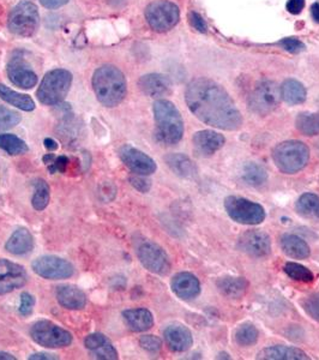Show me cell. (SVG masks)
Masks as SVG:
<instances>
[{
  "instance_id": "cell-1",
  "label": "cell",
  "mask_w": 319,
  "mask_h": 360,
  "mask_svg": "<svg viewBox=\"0 0 319 360\" xmlns=\"http://www.w3.org/2000/svg\"><path fill=\"white\" fill-rule=\"evenodd\" d=\"M188 110L202 123L226 131H235L244 123L228 91L210 78H195L185 90Z\"/></svg>"
},
{
  "instance_id": "cell-2",
  "label": "cell",
  "mask_w": 319,
  "mask_h": 360,
  "mask_svg": "<svg viewBox=\"0 0 319 360\" xmlns=\"http://www.w3.org/2000/svg\"><path fill=\"white\" fill-rule=\"evenodd\" d=\"M91 83L95 96L103 106H118L126 96V78L117 66L106 64L98 68L93 75Z\"/></svg>"
},
{
  "instance_id": "cell-3",
  "label": "cell",
  "mask_w": 319,
  "mask_h": 360,
  "mask_svg": "<svg viewBox=\"0 0 319 360\" xmlns=\"http://www.w3.org/2000/svg\"><path fill=\"white\" fill-rule=\"evenodd\" d=\"M156 124V139L166 146H174L184 136V120L174 103L168 100H157L152 106Z\"/></svg>"
},
{
  "instance_id": "cell-4",
  "label": "cell",
  "mask_w": 319,
  "mask_h": 360,
  "mask_svg": "<svg viewBox=\"0 0 319 360\" xmlns=\"http://www.w3.org/2000/svg\"><path fill=\"white\" fill-rule=\"evenodd\" d=\"M276 167L285 174H295L306 167L310 161V149L300 141L278 143L271 153Z\"/></svg>"
},
{
  "instance_id": "cell-5",
  "label": "cell",
  "mask_w": 319,
  "mask_h": 360,
  "mask_svg": "<svg viewBox=\"0 0 319 360\" xmlns=\"http://www.w3.org/2000/svg\"><path fill=\"white\" fill-rule=\"evenodd\" d=\"M72 86V74L65 69H54L48 71L42 78L37 88L39 101L46 106H56L62 103L69 94Z\"/></svg>"
},
{
  "instance_id": "cell-6",
  "label": "cell",
  "mask_w": 319,
  "mask_h": 360,
  "mask_svg": "<svg viewBox=\"0 0 319 360\" xmlns=\"http://www.w3.org/2000/svg\"><path fill=\"white\" fill-rule=\"evenodd\" d=\"M39 22L40 15L37 5L23 0L8 13V28L17 37H30L37 33Z\"/></svg>"
},
{
  "instance_id": "cell-7",
  "label": "cell",
  "mask_w": 319,
  "mask_h": 360,
  "mask_svg": "<svg viewBox=\"0 0 319 360\" xmlns=\"http://www.w3.org/2000/svg\"><path fill=\"white\" fill-rule=\"evenodd\" d=\"M281 98V89L278 83L271 79H263L251 91L247 105L249 110L254 112V115L264 117L271 115V112L278 108Z\"/></svg>"
},
{
  "instance_id": "cell-8",
  "label": "cell",
  "mask_w": 319,
  "mask_h": 360,
  "mask_svg": "<svg viewBox=\"0 0 319 360\" xmlns=\"http://www.w3.org/2000/svg\"><path fill=\"white\" fill-rule=\"evenodd\" d=\"M136 254L141 264L152 274L164 276L172 269V263L164 248L149 239H141L137 242Z\"/></svg>"
},
{
  "instance_id": "cell-9",
  "label": "cell",
  "mask_w": 319,
  "mask_h": 360,
  "mask_svg": "<svg viewBox=\"0 0 319 360\" xmlns=\"http://www.w3.org/2000/svg\"><path fill=\"white\" fill-rule=\"evenodd\" d=\"M225 209L233 221L242 225H259L266 217V210L262 205L244 197H227L225 200Z\"/></svg>"
},
{
  "instance_id": "cell-10",
  "label": "cell",
  "mask_w": 319,
  "mask_h": 360,
  "mask_svg": "<svg viewBox=\"0 0 319 360\" xmlns=\"http://www.w3.org/2000/svg\"><path fill=\"white\" fill-rule=\"evenodd\" d=\"M145 20L156 33H166L181 20V11L172 1L156 0L145 8Z\"/></svg>"
},
{
  "instance_id": "cell-11",
  "label": "cell",
  "mask_w": 319,
  "mask_h": 360,
  "mask_svg": "<svg viewBox=\"0 0 319 360\" xmlns=\"http://www.w3.org/2000/svg\"><path fill=\"white\" fill-rule=\"evenodd\" d=\"M29 333L34 342L45 348L69 347L74 340L69 330L47 319L35 322Z\"/></svg>"
},
{
  "instance_id": "cell-12",
  "label": "cell",
  "mask_w": 319,
  "mask_h": 360,
  "mask_svg": "<svg viewBox=\"0 0 319 360\" xmlns=\"http://www.w3.org/2000/svg\"><path fill=\"white\" fill-rule=\"evenodd\" d=\"M32 269L46 280H65L74 274L72 263L57 256H41L34 259Z\"/></svg>"
},
{
  "instance_id": "cell-13",
  "label": "cell",
  "mask_w": 319,
  "mask_h": 360,
  "mask_svg": "<svg viewBox=\"0 0 319 360\" xmlns=\"http://www.w3.org/2000/svg\"><path fill=\"white\" fill-rule=\"evenodd\" d=\"M119 158L134 174L148 176L157 169V165L150 156L130 144H124L123 147H120Z\"/></svg>"
},
{
  "instance_id": "cell-14",
  "label": "cell",
  "mask_w": 319,
  "mask_h": 360,
  "mask_svg": "<svg viewBox=\"0 0 319 360\" xmlns=\"http://www.w3.org/2000/svg\"><path fill=\"white\" fill-rule=\"evenodd\" d=\"M28 273L25 266L8 259H0V295H8L25 286Z\"/></svg>"
},
{
  "instance_id": "cell-15",
  "label": "cell",
  "mask_w": 319,
  "mask_h": 360,
  "mask_svg": "<svg viewBox=\"0 0 319 360\" xmlns=\"http://www.w3.org/2000/svg\"><path fill=\"white\" fill-rule=\"evenodd\" d=\"M237 249L250 257H266L271 254V237L259 229H251L237 239Z\"/></svg>"
},
{
  "instance_id": "cell-16",
  "label": "cell",
  "mask_w": 319,
  "mask_h": 360,
  "mask_svg": "<svg viewBox=\"0 0 319 360\" xmlns=\"http://www.w3.org/2000/svg\"><path fill=\"white\" fill-rule=\"evenodd\" d=\"M6 72L13 84L22 89H32L37 84V75L35 71L20 56L11 58Z\"/></svg>"
},
{
  "instance_id": "cell-17",
  "label": "cell",
  "mask_w": 319,
  "mask_h": 360,
  "mask_svg": "<svg viewBox=\"0 0 319 360\" xmlns=\"http://www.w3.org/2000/svg\"><path fill=\"white\" fill-rule=\"evenodd\" d=\"M84 346L93 358L103 360H117L118 351L111 340L101 333H93L84 339Z\"/></svg>"
},
{
  "instance_id": "cell-18",
  "label": "cell",
  "mask_w": 319,
  "mask_h": 360,
  "mask_svg": "<svg viewBox=\"0 0 319 360\" xmlns=\"http://www.w3.org/2000/svg\"><path fill=\"white\" fill-rule=\"evenodd\" d=\"M168 348L173 352H186L193 345V333L183 324H171L164 330Z\"/></svg>"
},
{
  "instance_id": "cell-19",
  "label": "cell",
  "mask_w": 319,
  "mask_h": 360,
  "mask_svg": "<svg viewBox=\"0 0 319 360\" xmlns=\"http://www.w3.org/2000/svg\"><path fill=\"white\" fill-rule=\"evenodd\" d=\"M171 288L178 298L193 300L201 293V283L195 275L183 271L173 276Z\"/></svg>"
},
{
  "instance_id": "cell-20",
  "label": "cell",
  "mask_w": 319,
  "mask_h": 360,
  "mask_svg": "<svg viewBox=\"0 0 319 360\" xmlns=\"http://www.w3.org/2000/svg\"><path fill=\"white\" fill-rule=\"evenodd\" d=\"M138 88L149 98H162L171 94L172 82L164 75L148 74L139 78Z\"/></svg>"
},
{
  "instance_id": "cell-21",
  "label": "cell",
  "mask_w": 319,
  "mask_h": 360,
  "mask_svg": "<svg viewBox=\"0 0 319 360\" xmlns=\"http://www.w3.org/2000/svg\"><path fill=\"white\" fill-rule=\"evenodd\" d=\"M193 148L200 155L211 156L223 148L226 139L214 130H202L193 135Z\"/></svg>"
},
{
  "instance_id": "cell-22",
  "label": "cell",
  "mask_w": 319,
  "mask_h": 360,
  "mask_svg": "<svg viewBox=\"0 0 319 360\" xmlns=\"http://www.w3.org/2000/svg\"><path fill=\"white\" fill-rule=\"evenodd\" d=\"M58 303L67 310H82L86 305V295L74 285H62L56 291Z\"/></svg>"
},
{
  "instance_id": "cell-23",
  "label": "cell",
  "mask_w": 319,
  "mask_h": 360,
  "mask_svg": "<svg viewBox=\"0 0 319 360\" xmlns=\"http://www.w3.org/2000/svg\"><path fill=\"white\" fill-rule=\"evenodd\" d=\"M123 319L129 329L135 333L147 332L154 326V316L144 307L125 310L123 311Z\"/></svg>"
},
{
  "instance_id": "cell-24",
  "label": "cell",
  "mask_w": 319,
  "mask_h": 360,
  "mask_svg": "<svg viewBox=\"0 0 319 360\" xmlns=\"http://www.w3.org/2000/svg\"><path fill=\"white\" fill-rule=\"evenodd\" d=\"M35 246L33 234L25 227L16 229L5 244V250L15 256H22L32 252Z\"/></svg>"
},
{
  "instance_id": "cell-25",
  "label": "cell",
  "mask_w": 319,
  "mask_h": 360,
  "mask_svg": "<svg viewBox=\"0 0 319 360\" xmlns=\"http://www.w3.org/2000/svg\"><path fill=\"white\" fill-rule=\"evenodd\" d=\"M257 359L264 360H308L310 356L300 348L276 345L264 348L257 354Z\"/></svg>"
},
{
  "instance_id": "cell-26",
  "label": "cell",
  "mask_w": 319,
  "mask_h": 360,
  "mask_svg": "<svg viewBox=\"0 0 319 360\" xmlns=\"http://www.w3.org/2000/svg\"><path fill=\"white\" fill-rule=\"evenodd\" d=\"M164 161L168 167L172 169L173 173H176V176L185 178V179H193L198 174V169L193 160L181 153L168 154L164 158Z\"/></svg>"
},
{
  "instance_id": "cell-27",
  "label": "cell",
  "mask_w": 319,
  "mask_h": 360,
  "mask_svg": "<svg viewBox=\"0 0 319 360\" xmlns=\"http://www.w3.org/2000/svg\"><path fill=\"white\" fill-rule=\"evenodd\" d=\"M280 245L288 257L295 259H305L311 255L308 244L297 234H282L280 238Z\"/></svg>"
},
{
  "instance_id": "cell-28",
  "label": "cell",
  "mask_w": 319,
  "mask_h": 360,
  "mask_svg": "<svg viewBox=\"0 0 319 360\" xmlns=\"http://www.w3.org/2000/svg\"><path fill=\"white\" fill-rule=\"evenodd\" d=\"M216 286L221 295L227 298L240 299L246 295L249 283L240 276H225L217 280Z\"/></svg>"
},
{
  "instance_id": "cell-29",
  "label": "cell",
  "mask_w": 319,
  "mask_h": 360,
  "mask_svg": "<svg viewBox=\"0 0 319 360\" xmlns=\"http://www.w3.org/2000/svg\"><path fill=\"white\" fill-rule=\"evenodd\" d=\"M280 89H281V98L283 101L291 106L301 105L306 101V88L298 79L288 78L281 84Z\"/></svg>"
},
{
  "instance_id": "cell-30",
  "label": "cell",
  "mask_w": 319,
  "mask_h": 360,
  "mask_svg": "<svg viewBox=\"0 0 319 360\" xmlns=\"http://www.w3.org/2000/svg\"><path fill=\"white\" fill-rule=\"evenodd\" d=\"M0 98L4 100L5 103L16 107L18 110L25 112H32L35 110V103L33 98L29 95L21 94L17 93L15 90L10 89L8 86H5L3 83H0Z\"/></svg>"
},
{
  "instance_id": "cell-31",
  "label": "cell",
  "mask_w": 319,
  "mask_h": 360,
  "mask_svg": "<svg viewBox=\"0 0 319 360\" xmlns=\"http://www.w3.org/2000/svg\"><path fill=\"white\" fill-rule=\"evenodd\" d=\"M295 210L304 219L319 221V196L315 193H304L295 203Z\"/></svg>"
},
{
  "instance_id": "cell-32",
  "label": "cell",
  "mask_w": 319,
  "mask_h": 360,
  "mask_svg": "<svg viewBox=\"0 0 319 360\" xmlns=\"http://www.w3.org/2000/svg\"><path fill=\"white\" fill-rule=\"evenodd\" d=\"M295 127L308 137L319 135V112H301L295 119Z\"/></svg>"
},
{
  "instance_id": "cell-33",
  "label": "cell",
  "mask_w": 319,
  "mask_h": 360,
  "mask_svg": "<svg viewBox=\"0 0 319 360\" xmlns=\"http://www.w3.org/2000/svg\"><path fill=\"white\" fill-rule=\"evenodd\" d=\"M242 178L246 184L250 185L252 188H259L266 184L268 180V172L262 165L257 162H247L242 167Z\"/></svg>"
},
{
  "instance_id": "cell-34",
  "label": "cell",
  "mask_w": 319,
  "mask_h": 360,
  "mask_svg": "<svg viewBox=\"0 0 319 360\" xmlns=\"http://www.w3.org/2000/svg\"><path fill=\"white\" fill-rule=\"evenodd\" d=\"M34 193L32 197V205L37 212H42L47 208L51 200V188L49 185L46 183V180L41 178L33 181Z\"/></svg>"
},
{
  "instance_id": "cell-35",
  "label": "cell",
  "mask_w": 319,
  "mask_h": 360,
  "mask_svg": "<svg viewBox=\"0 0 319 360\" xmlns=\"http://www.w3.org/2000/svg\"><path fill=\"white\" fill-rule=\"evenodd\" d=\"M0 149L11 156L23 155L29 150L28 144L13 134L0 135Z\"/></svg>"
},
{
  "instance_id": "cell-36",
  "label": "cell",
  "mask_w": 319,
  "mask_h": 360,
  "mask_svg": "<svg viewBox=\"0 0 319 360\" xmlns=\"http://www.w3.org/2000/svg\"><path fill=\"white\" fill-rule=\"evenodd\" d=\"M259 338L257 327L250 322L240 324L234 332V340L242 347H250L256 344Z\"/></svg>"
},
{
  "instance_id": "cell-37",
  "label": "cell",
  "mask_w": 319,
  "mask_h": 360,
  "mask_svg": "<svg viewBox=\"0 0 319 360\" xmlns=\"http://www.w3.org/2000/svg\"><path fill=\"white\" fill-rule=\"evenodd\" d=\"M283 271L288 278L298 283H313L315 280V275L311 270L307 269L306 266L300 263L287 262L283 266Z\"/></svg>"
},
{
  "instance_id": "cell-38",
  "label": "cell",
  "mask_w": 319,
  "mask_h": 360,
  "mask_svg": "<svg viewBox=\"0 0 319 360\" xmlns=\"http://www.w3.org/2000/svg\"><path fill=\"white\" fill-rule=\"evenodd\" d=\"M21 120L22 117L18 112L0 106V132L8 131L21 123Z\"/></svg>"
},
{
  "instance_id": "cell-39",
  "label": "cell",
  "mask_w": 319,
  "mask_h": 360,
  "mask_svg": "<svg viewBox=\"0 0 319 360\" xmlns=\"http://www.w3.org/2000/svg\"><path fill=\"white\" fill-rule=\"evenodd\" d=\"M301 307L307 316L319 323V293L307 295L301 300Z\"/></svg>"
},
{
  "instance_id": "cell-40",
  "label": "cell",
  "mask_w": 319,
  "mask_h": 360,
  "mask_svg": "<svg viewBox=\"0 0 319 360\" xmlns=\"http://www.w3.org/2000/svg\"><path fill=\"white\" fill-rule=\"evenodd\" d=\"M139 345L147 352L157 353L162 348V340L159 336L143 335L139 339Z\"/></svg>"
},
{
  "instance_id": "cell-41",
  "label": "cell",
  "mask_w": 319,
  "mask_h": 360,
  "mask_svg": "<svg viewBox=\"0 0 319 360\" xmlns=\"http://www.w3.org/2000/svg\"><path fill=\"white\" fill-rule=\"evenodd\" d=\"M129 183L131 184L132 188H135L137 191L142 193H149L152 188V180L147 178V176L132 174L129 176Z\"/></svg>"
},
{
  "instance_id": "cell-42",
  "label": "cell",
  "mask_w": 319,
  "mask_h": 360,
  "mask_svg": "<svg viewBox=\"0 0 319 360\" xmlns=\"http://www.w3.org/2000/svg\"><path fill=\"white\" fill-rule=\"evenodd\" d=\"M278 45L281 46L285 51L289 52V53H300L305 51V45L304 42L300 41L297 37H286L282 39L281 41L278 42Z\"/></svg>"
},
{
  "instance_id": "cell-43",
  "label": "cell",
  "mask_w": 319,
  "mask_h": 360,
  "mask_svg": "<svg viewBox=\"0 0 319 360\" xmlns=\"http://www.w3.org/2000/svg\"><path fill=\"white\" fill-rule=\"evenodd\" d=\"M35 303H37V300H35V297L33 295H30L28 292H23L21 295V304L18 307L20 315L23 316V317L32 315Z\"/></svg>"
},
{
  "instance_id": "cell-44",
  "label": "cell",
  "mask_w": 319,
  "mask_h": 360,
  "mask_svg": "<svg viewBox=\"0 0 319 360\" xmlns=\"http://www.w3.org/2000/svg\"><path fill=\"white\" fill-rule=\"evenodd\" d=\"M70 164V159L67 156L60 155L56 156L53 161L51 164L47 165L49 173L54 174V173H65L67 169V166Z\"/></svg>"
},
{
  "instance_id": "cell-45",
  "label": "cell",
  "mask_w": 319,
  "mask_h": 360,
  "mask_svg": "<svg viewBox=\"0 0 319 360\" xmlns=\"http://www.w3.org/2000/svg\"><path fill=\"white\" fill-rule=\"evenodd\" d=\"M188 22L193 29H196L197 32L203 34L208 32V25L205 23L204 18L196 11H191L188 13Z\"/></svg>"
},
{
  "instance_id": "cell-46",
  "label": "cell",
  "mask_w": 319,
  "mask_h": 360,
  "mask_svg": "<svg viewBox=\"0 0 319 360\" xmlns=\"http://www.w3.org/2000/svg\"><path fill=\"white\" fill-rule=\"evenodd\" d=\"M286 8L292 15H299L305 8V0H288Z\"/></svg>"
},
{
  "instance_id": "cell-47",
  "label": "cell",
  "mask_w": 319,
  "mask_h": 360,
  "mask_svg": "<svg viewBox=\"0 0 319 360\" xmlns=\"http://www.w3.org/2000/svg\"><path fill=\"white\" fill-rule=\"evenodd\" d=\"M40 3L47 8H58L67 4L69 0H40Z\"/></svg>"
},
{
  "instance_id": "cell-48",
  "label": "cell",
  "mask_w": 319,
  "mask_h": 360,
  "mask_svg": "<svg viewBox=\"0 0 319 360\" xmlns=\"http://www.w3.org/2000/svg\"><path fill=\"white\" fill-rule=\"evenodd\" d=\"M29 360H57L59 359V356L52 353L39 352L34 353L32 356H29Z\"/></svg>"
},
{
  "instance_id": "cell-49",
  "label": "cell",
  "mask_w": 319,
  "mask_h": 360,
  "mask_svg": "<svg viewBox=\"0 0 319 360\" xmlns=\"http://www.w3.org/2000/svg\"><path fill=\"white\" fill-rule=\"evenodd\" d=\"M107 4L110 5L112 8H123L126 6L129 0H105Z\"/></svg>"
},
{
  "instance_id": "cell-50",
  "label": "cell",
  "mask_w": 319,
  "mask_h": 360,
  "mask_svg": "<svg viewBox=\"0 0 319 360\" xmlns=\"http://www.w3.org/2000/svg\"><path fill=\"white\" fill-rule=\"evenodd\" d=\"M44 146H45L46 149L49 150V152H54V150H57L59 146H58L57 141H54L53 139H51V137H47L44 141Z\"/></svg>"
},
{
  "instance_id": "cell-51",
  "label": "cell",
  "mask_w": 319,
  "mask_h": 360,
  "mask_svg": "<svg viewBox=\"0 0 319 360\" xmlns=\"http://www.w3.org/2000/svg\"><path fill=\"white\" fill-rule=\"evenodd\" d=\"M311 15L317 23H319V1H315L311 6Z\"/></svg>"
},
{
  "instance_id": "cell-52",
  "label": "cell",
  "mask_w": 319,
  "mask_h": 360,
  "mask_svg": "<svg viewBox=\"0 0 319 360\" xmlns=\"http://www.w3.org/2000/svg\"><path fill=\"white\" fill-rule=\"evenodd\" d=\"M54 158H56V155H53V154H46V155L42 158V161H44V164L47 166V165L51 164V162L53 161Z\"/></svg>"
},
{
  "instance_id": "cell-53",
  "label": "cell",
  "mask_w": 319,
  "mask_h": 360,
  "mask_svg": "<svg viewBox=\"0 0 319 360\" xmlns=\"http://www.w3.org/2000/svg\"><path fill=\"white\" fill-rule=\"evenodd\" d=\"M0 360H16V358L10 353L0 352Z\"/></svg>"
},
{
  "instance_id": "cell-54",
  "label": "cell",
  "mask_w": 319,
  "mask_h": 360,
  "mask_svg": "<svg viewBox=\"0 0 319 360\" xmlns=\"http://www.w3.org/2000/svg\"><path fill=\"white\" fill-rule=\"evenodd\" d=\"M317 149H318V153H319V143H318V146H317Z\"/></svg>"
}]
</instances>
